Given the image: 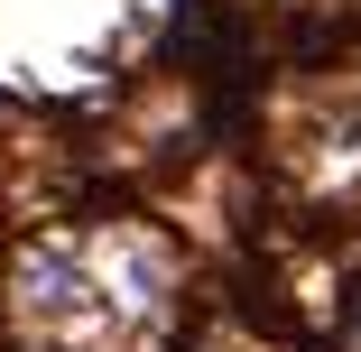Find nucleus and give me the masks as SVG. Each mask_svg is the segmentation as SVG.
<instances>
[{"instance_id":"f257e3e1","label":"nucleus","mask_w":361,"mask_h":352,"mask_svg":"<svg viewBox=\"0 0 361 352\" xmlns=\"http://www.w3.org/2000/svg\"><path fill=\"white\" fill-rule=\"evenodd\" d=\"M19 297H28L37 315H84V306H93V269H84L75 250H28V260H19Z\"/></svg>"},{"instance_id":"f03ea898","label":"nucleus","mask_w":361,"mask_h":352,"mask_svg":"<svg viewBox=\"0 0 361 352\" xmlns=\"http://www.w3.org/2000/svg\"><path fill=\"white\" fill-rule=\"evenodd\" d=\"M352 334H361V297H352Z\"/></svg>"}]
</instances>
